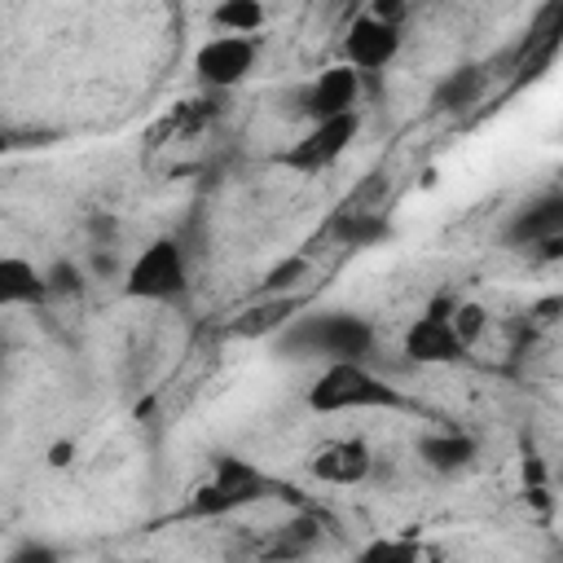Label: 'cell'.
Wrapping results in <instances>:
<instances>
[{
    "instance_id": "1",
    "label": "cell",
    "mask_w": 563,
    "mask_h": 563,
    "mask_svg": "<svg viewBox=\"0 0 563 563\" xmlns=\"http://www.w3.org/2000/svg\"><path fill=\"white\" fill-rule=\"evenodd\" d=\"M282 343L290 356H321L325 365L334 361H369L374 352V325L356 312L330 308V312H312V317H295L282 330Z\"/></svg>"
},
{
    "instance_id": "2",
    "label": "cell",
    "mask_w": 563,
    "mask_h": 563,
    "mask_svg": "<svg viewBox=\"0 0 563 563\" xmlns=\"http://www.w3.org/2000/svg\"><path fill=\"white\" fill-rule=\"evenodd\" d=\"M308 409L312 413H361V409H405V396L374 374L365 361H334L321 365V374L308 383Z\"/></svg>"
},
{
    "instance_id": "3",
    "label": "cell",
    "mask_w": 563,
    "mask_h": 563,
    "mask_svg": "<svg viewBox=\"0 0 563 563\" xmlns=\"http://www.w3.org/2000/svg\"><path fill=\"white\" fill-rule=\"evenodd\" d=\"M273 493H277V484L246 457H216L211 475L189 493L185 519H224V515H238Z\"/></svg>"
},
{
    "instance_id": "4",
    "label": "cell",
    "mask_w": 563,
    "mask_h": 563,
    "mask_svg": "<svg viewBox=\"0 0 563 563\" xmlns=\"http://www.w3.org/2000/svg\"><path fill=\"white\" fill-rule=\"evenodd\" d=\"M189 290V251L180 238H154L145 242L128 268H123V295L136 303H172Z\"/></svg>"
},
{
    "instance_id": "5",
    "label": "cell",
    "mask_w": 563,
    "mask_h": 563,
    "mask_svg": "<svg viewBox=\"0 0 563 563\" xmlns=\"http://www.w3.org/2000/svg\"><path fill=\"white\" fill-rule=\"evenodd\" d=\"M356 132H361V114H356V110H352V114H339V119L308 123V128L277 154V163H282L286 172L317 176V172L334 167V163L347 154V145L356 141Z\"/></svg>"
},
{
    "instance_id": "6",
    "label": "cell",
    "mask_w": 563,
    "mask_h": 563,
    "mask_svg": "<svg viewBox=\"0 0 563 563\" xmlns=\"http://www.w3.org/2000/svg\"><path fill=\"white\" fill-rule=\"evenodd\" d=\"M260 62V35H211L194 53V75L211 92H229L242 79H251Z\"/></svg>"
},
{
    "instance_id": "7",
    "label": "cell",
    "mask_w": 563,
    "mask_h": 563,
    "mask_svg": "<svg viewBox=\"0 0 563 563\" xmlns=\"http://www.w3.org/2000/svg\"><path fill=\"white\" fill-rule=\"evenodd\" d=\"M449 308H453V299H435L427 312H418L405 325L400 347H405V356L413 365H453V361L466 356V347L457 343V334L449 325Z\"/></svg>"
},
{
    "instance_id": "8",
    "label": "cell",
    "mask_w": 563,
    "mask_h": 563,
    "mask_svg": "<svg viewBox=\"0 0 563 563\" xmlns=\"http://www.w3.org/2000/svg\"><path fill=\"white\" fill-rule=\"evenodd\" d=\"M400 44H405L400 26H387L369 13H361V18H352V26L343 35V62L356 75H378L400 57Z\"/></svg>"
},
{
    "instance_id": "9",
    "label": "cell",
    "mask_w": 563,
    "mask_h": 563,
    "mask_svg": "<svg viewBox=\"0 0 563 563\" xmlns=\"http://www.w3.org/2000/svg\"><path fill=\"white\" fill-rule=\"evenodd\" d=\"M361 88H365V75H356L347 62H334V66L317 70V79L303 88L299 110L308 114V123L352 114V110H356V101H361Z\"/></svg>"
},
{
    "instance_id": "10",
    "label": "cell",
    "mask_w": 563,
    "mask_h": 563,
    "mask_svg": "<svg viewBox=\"0 0 563 563\" xmlns=\"http://www.w3.org/2000/svg\"><path fill=\"white\" fill-rule=\"evenodd\" d=\"M308 471L317 484H330V488H352V484H365L369 471H374V449L361 440V435H339V440H325L312 457H308Z\"/></svg>"
},
{
    "instance_id": "11",
    "label": "cell",
    "mask_w": 563,
    "mask_h": 563,
    "mask_svg": "<svg viewBox=\"0 0 563 563\" xmlns=\"http://www.w3.org/2000/svg\"><path fill=\"white\" fill-rule=\"evenodd\" d=\"M506 242L510 246H550V242H563V198L559 194H545L528 207L515 211V220L506 224Z\"/></svg>"
},
{
    "instance_id": "12",
    "label": "cell",
    "mask_w": 563,
    "mask_h": 563,
    "mask_svg": "<svg viewBox=\"0 0 563 563\" xmlns=\"http://www.w3.org/2000/svg\"><path fill=\"white\" fill-rule=\"evenodd\" d=\"M418 457L435 475H457L479 457V444L466 431H431V435L418 440Z\"/></svg>"
},
{
    "instance_id": "13",
    "label": "cell",
    "mask_w": 563,
    "mask_h": 563,
    "mask_svg": "<svg viewBox=\"0 0 563 563\" xmlns=\"http://www.w3.org/2000/svg\"><path fill=\"white\" fill-rule=\"evenodd\" d=\"M303 308L299 295H277V299H255L238 321H233V334L238 339H268V334H282L295 312Z\"/></svg>"
},
{
    "instance_id": "14",
    "label": "cell",
    "mask_w": 563,
    "mask_h": 563,
    "mask_svg": "<svg viewBox=\"0 0 563 563\" xmlns=\"http://www.w3.org/2000/svg\"><path fill=\"white\" fill-rule=\"evenodd\" d=\"M48 295L44 273L26 255H0V308H26Z\"/></svg>"
},
{
    "instance_id": "15",
    "label": "cell",
    "mask_w": 563,
    "mask_h": 563,
    "mask_svg": "<svg viewBox=\"0 0 563 563\" xmlns=\"http://www.w3.org/2000/svg\"><path fill=\"white\" fill-rule=\"evenodd\" d=\"M321 537H325V528H321V519H317V515H290V519L273 532V541L264 545V559L308 563V554L321 545Z\"/></svg>"
},
{
    "instance_id": "16",
    "label": "cell",
    "mask_w": 563,
    "mask_h": 563,
    "mask_svg": "<svg viewBox=\"0 0 563 563\" xmlns=\"http://www.w3.org/2000/svg\"><path fill=\"white\" fill-rule=\"evenodd\" d=\"M330 233L352 246V251H365V246H378L391 238V224L383 211H369V207H343L334 220H330Z\"/></svg>"
},
{
    "instance_id": "17",
    "label": "cell",
    "mask_w": 563,
    "mask_h": 563,
    "mask_svg": "<svg viewBox=\"0 0 563 563\" xmlns=\"http://www.w3.org/2000/svg\"><path fill=\"white\" fill-rule=\"evenodd\" d=\"M484 84H488L484 66H457V70H449V75L435 84L431 106H435V110H466V106H475V101H479Z\"/></svg>"
},
{
    "instance_id": "18",
    "label": "cell",
    "mask_w": 563,
    "mask_h": 563,
    "mask_svg": "<svg viewBox=\"0 0 563 563\" xmlns=\"http://www.w3.org/2000/svg\"><path fill=\"white\" fill-rule=\"evenodd\" d=\"M268 22V9L260 0H220L211 9V26L220 35H260Z\"/></svg>"
},
{
    "instance_id": "19",
    "label": "cell",
    "mask_w": 563,
    "mask_h": 563,
    "mask_svg": "<svg viewBox=\"0 0 563 563\" xmlns=\"http://www.w3.org/2000/svg\"><path fill=\"white\" fill-rule=\"evenodd\" d=\"M312 273V260L308 255H286L282 264H273L260 282V299H277V295H295Z\"/></svg>"
},
{
    "instance_id": "20",
    "label": "cell",
    "mask_w": 563,
    "mask_h": 563,
    "mask_svg": "<svg viewBox=\"0 0 563 563\" xmlns=\"http://www.w3.org/2000/svg\"><path fill=\"white\" fill-rule=\"evenodd\" d=\"M356 563H427V550L409 537H374L356 554Z\"/></svg>"
},
{
    "instance_id": "21",
    "label": "cell",
    "mask_w": 563,
    "mask_h": 563,
    "mask_svg": "<svg viewBox=\"0 0 563 563\" xmlns=\"http://www.w3.org/2000/svg\"><path fill=\"white\" fill-rule=\"evenodd\" d=\"M449 325H453L457 343L471 352V347L479 343V334L488 330V312H484V303H475V299H457V303L449 308Z\"/></svg>"
},
{
    "instance_id": "22",
    "label": "cell",
    "mask_w": 563,
    "mask_h": 563,
    "mask_svg": "<svg viewBox=\"0 0 563 563\" xmlns=\"http://www.w3.org/2000/svg\"><path fill=\"white\" fill-rule=\"evenodd\" d=\"M4 563H62V559H57L53 545H44V541H26V545H18Z\"/></svg>"
},
{
    "instance_id": "23",
    "label": "cell",
    "mask_w": 563,
    "mask_h": 563,
    "mask_svg": "<svg viewBox=\"0 0 563 563\" xmlns=\"http://www.w3.org/2000/svg\"><path fill=\"white\" fill-rule=\"evenodd\" d=\"M365 13L378 18V22H387V26H400L405 22V4H396V0H374Z\"/></svg>"
},
{
    "instance_id": "24",
    "label": "cell",
    "mask_w": 563,
    "mask_h": 563,
    "mask_svg": "<svg viewBox=\"0 0 563 563\" xmlns=\"http://www.w3.org/2000/svg\"><path fill=\"white\" fill-rule=\"evenodd\" d=\"M75 286H79V273L66 268V264L57 268V282H48V290H75Z\"/></svg>"
},
{
    "instance_id": "25",
    "label": "cell",
    "mask_w": 563,
    "mask_h": 563,
    "mask_svg": "<svg viewBox=\"0 0 563 563\" xmlns=\"http://www.w3.org/2000/svg\"><path fill=\"white\" fill-rule=\"evenodd\" d=\"M260 563H290V559H260Z\"/></svg>"
}]
</instances>
